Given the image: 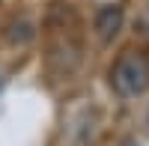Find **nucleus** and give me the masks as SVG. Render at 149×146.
Wrapping results in <instances>:
<instances>
[{
	"label": "nucleus",
	"instance_id": "f257e3e1",
	"mask_svg": "<svg viewBox=\"0 0 149 146\" xmlns=\"http://www.w3.org/2000/svg\"><path fill=\"white\" fill-rule=\"evenodd\" d=\"M81 21L69 3H54L48 12V63L57 72H72L81 63Z\"/></svg>",
	"mask_w": 149,
	"mask_h": 146
},
{
	"label": "nucleus",
	"instance_id": "f03ea898",
	"mask_svg": "<svg viewBox=\"0 0 149 146\" xmlns=\"http://www.w3.org/2000/svg\"><path fill=\"white\" fill-rule=\"evenodd\" d=\"M110 87L122 99H134L149 90V57L143 51H125L110 69Z\"/></svg>",
	"mask_w": 149,
	"mask_h": 146
},
{
	"label": "nucleus",
	"instance_id": "7ed1b4c3",
	"mask_svg": "<svg viewBox=\"0 0 149 146\" xmlns=\"http://www.w3.org/2000/svg\"><path fill=\"white\" fill-rule=\"evenodd\" d=\"M122 21H125V12H122V6L119 3H110V6H102L95 12V36L102 42H110L113 36L122 30Z\"/></svg>",
	"mask_w": 149,
	"mask_h": 146
},
{
	"label": "nucleus",
	"instance_id": "20e7f679",
	"mask_svg": "<svg viewBox=\"0 0 149 146\" xmlns=\"http://www.w3.org/2000/svg\"><path fill=\"white\" fill-rule=\"evenodd\" d=\"M33 36H36V27H33L27 18H18V21L9 24L6 39H9L12 45H27V42H33Z\"/></svg>",
	"mask_w": 149,
	"mask_h": 146
},
{
	"label": "nucleus",
	"instance_id": "39448f33",
	"mask_svg": "<svg viewBox=\"0 0 149 146\" xmlns=\"http://www.w3.org/2000/svg\"><path fill=\"white\" fill-rule=\"evenodd\" d=\"M0 87H3V78H0Z\"/></svg>",
	"mask_w": 149,
	"mask_h": 146
}]
</instances>
